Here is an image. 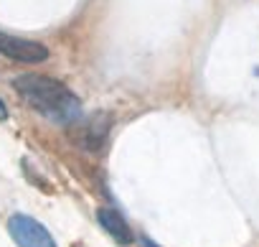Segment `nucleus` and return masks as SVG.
<instances>
[{"label":"nucleus","mask_w":259,"mask_h":247,"mask_svg":"<svg viewBox=\"0 0 259 247\" xmlns=\"http://www.w3.org/2000/svg\"><path fill=\"white\" fill-rule=\"evenodd\" d=\"M97 219H99V224L107 229V234H112L119 244H130L135 237H133V229L127 227V222H124V217L119 214V211H114V209H99L97 211Z\"/></svg>","instance_id":"20e7f679"},{"label":"nucleus","mask_w":259,"mask_h":247,"mask_svg":"<svg viewBox=\"0 0 259 247\" xmlns=\"http://www.w3.org/2000/svg\"><path fill=\"white\" fill-rule=\"evenodd\" d=\"M8 117V110H6V102L0 99V120H6Z\"/></svg>","instance_id":"423d86ee"},{"label":"nucleus","mask_w":259,"mask_h":247,"mask_svg":"<svg viewBox=\"0 0 259 247\" xmlns=\"http://www.w3.org/2000/svg\"><path fill=\"white\" fill-rule=\"evenodd\" d=\"M8 232L18 247H56L49 229L28 214H13L8 219Z\"/></svg>","instance_id":"f03ea898"},{"label":"nucleus","mask_w":259,"mask_h":247,"mask_svg":"<svg viewBox=\"0 0 259 247\" xmlns=\"http://www.w3.org/2000/svg\"><path fill=\"white\" fill-rule=\"evenodd\" d=\"M140 244H143V247H160V244H155V242H153V239H148V237H143V239H140Z\"/></svg>","instance_id":"39448f33"},{"label":"nucleus","mask_w":259,"mask_h":247,"mask_svg":"<svg viewBox=\"0 0 259 247\" xmlns=\"http://www.w3.org/2000/svg\"><path fill=\"white\" fill-rule=\"evenodd\" d=\"M13 87L23 94V99L59 125H71L81 117V102L79 97L59 79L44 77V74H23L13 79Z\"/></svg>","instance_id":"f257e3e1"},{"label":"nucleus","mask_w":259,"mask_h":247,"mask_svg":"<svg viewBox=\"0 0 259 247\" xmlns=\"http://www.w3.org/2000/svg\"><path fill=\"white\" fill-rule=\"evenodd\" d=\"M0 54H6L8 59H16V61H26V64H36V61L49 59V49L44 44L18 39V36H11L3 31H0Z\"/></svg>","instance_id":"7ed1b4c3"}]
</instances>
